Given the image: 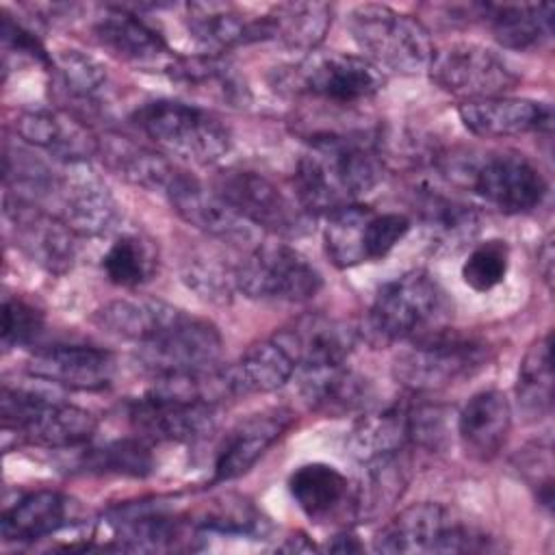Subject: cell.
Segmentation results:
<instances>
[{"label": "cell", "mask_w": 555, "mask_h": 555, "mask_svg": "<svg viewBox=\"0 0 555 555\" xmlns=\"http://www.w3.org/2000/svg\"><path fill=\"white\" fill-rule=\"evenodd\" d=\"M100 156L106 167L126 182L163 195L182 171L160 152L139 145L126 137H100Z\"/></svg>", "instance_id": "obj_37"}, {"label": "cell", "mask_w": 555, "mask_h": 555, "mask_svg": "<svg viewBox=\"0 0 555 555\" xmlns=\"http://www.w3.org/2000/svg\"><path fill=\"white\" fill-rule=\"evenodd\" d=\"M347 447L360 464L401 451H416L412 401H397L386 408L364 410L351 427Z\"/></svg>", "instance_id": "obj_29"}, {"label": "cell", "mask_w": 555, "mask_h": 555, "mask_svg": "<svg viewBox=\"0 0 555 555\" xmlns=\"http://www.w3.org/2000/svg\"><path fill=\"white\" fill-rule=\"evenodd\" d=\"M384 178V158L364 137L325 132L312 137L301 152L293 191L299 204L314 215L360 204Z\"/></svg>", "instance_id": "obj_1"}, {"label": "cell", "mask_w": 555, "mask_h": 555, "mask_svg": "<svg viewBox=\"0 0 555 555\" xmlns=\"http://www.w3.org/2000/svg\"><path fill=\"white\" fill-rule=\"evenodd\" d=\"M464 128L483 139H503L527 132H551L553 108L546 102L512 95L468 100L457 106Z\"/></svg>", "instance_id": "obj_25"}, {"label": "cell", "mask_w": 555, "mask_h": 555, "mask_svg": "<svg viewBox=\"0 0 555 555\" xmlns=\"http://www.w3.org/2000/svg\"><path fill=\"white\" fill-rule=\"evenodd\" d=\"M364 475L356 490V520L369 522L392 507L410 483V451L362 464Z\"/></svg>", "instance_id": "obj_39"}, {"label": "cell", "mask_w": 555, "mask_h": 555, "mask_svg": "<svg viewBox=\"0 0 555 555\" xmlns=\"http://www.w3.org/2000/svg\"><path fill=\"white\" fill-rule=\"evenodd\" d=\"M76 518V503L56 490H35L2 512L0 533L4 542L28 544L59 533Z\"/></svg>", "instance_id": "obj_30"}, {"label": "cell", "mask_w": 555, "mask_h": 555, "mask_svg": "<svg viewBox=\"0 0 555 555\" xmlns=\"http://www.w3.org/2000/svg\"><path fill=\"white\" fill-rule=\"evenodd\" d=\"M223 353V336L208 319L184 310L156 336L137 347L139 364L154 377L189 375L212 369Z\"/></svg>", "instance_id": "obj_14"}, {"label": "cell", "mask_w": 555, "mask_h": 555, "mask_svg": "<svg viewBox=\"0 0 555 555\" xmlns=\"http://www.w3.org/2000/svg\"><path fill=\"white\" fill-rule=\"evenodd\" d=\"M538 258H540L538 264H540L544 280H546V284H551V275H553V243H551V238L544 241L542 249L538 251Z\"/></svg>", "instance_id": "obj_51"}, {"label": "cell", "mask_w": 555, "mask_h": 555, "mask_svg": "<svg viewBox=\"0 0 555 555\" xmlns=\"http://www.w3.org/2000/svg\"><path fill=\"white\" fill-rule=\"evenodd\" d=\"M317 546L306 538V535H299L297 538V542H295V535H291V538H286V542L280 546V551H314Z\"/></svg>", "instance_id": "obj_52"}, {"label": "cell", "mask_w": 555, "mask_h": 555, "mask_svg": "<svg viewBox=\"0 0 555 555\" xmlns=\"http://www.w3.org/2000/svg\"><path fill=\"white\" fill-rule=\"evenodd\" d=\"M78 466L89 473L147 477L154 470V455L147 440L132 436L111 440L102 447L85 451L78 460Z\"/></svg>", "instance_id": "obj_43"}, {"label": "cell", "mask_w": 555, "mask_h": 555, "mask_svg": "<svg viewBox=\"0 0 555 555\" xmlns=\"http://www.w3.org/2000/svg\"><path fill=\"white\" fill-rule=\"evenodd\" d=\"M453 306L438 280L414 269L382 284L364 319V336L373 347L412 343L447 330Z\"/></svg>", "instance_id": "obj_2"}, {"label": "cell", "mask_w": 555, "mask_h": 555, "mask_svg": "<svg viewBox=\"0 0 555 555\" xmlns=\"http://www.w3.org/2000/svg\"><path fill=\"white\" fill-rule=\"evenodd\" d=\"M28 375L69 390H102L117 373L111 351L93 345H50L37 349L26 362Z\"/></svg>", "instance_id": "obj_20"}, {"label": "cell", "mask_w": 555, "mask_h": 555, "mask_svg": "<svg viewBox=\"0 0 555 555\" xmlns=\"http://www.w3.org/2000/svg\"><path fill=\"white\" fill-rule=\"evenodd\" d=\"M50 199L56 202L54 215L61 217L80 238L108 234L121 219L115 195L89 163H61L59 180Z\"/></svg>", "instance_id": "obj_17"}, {"label": "cell", "mask_w": 555, "mask_h": 555, "mask_svg": "<svg viewBox=\"0 0 555 555\" xmlns=\"http://www.w3.org/2000/svg\"><path fill=\"white\" fill-rule=\"evenodd\" d=\"M102 271L115 286L137 288L156 275L158 247L143 234L124 232L104 251Z\"/></svg>", "instance_id": "obj_41"}, {"label": "cell", "mask_w": 555, "mask_h": 555, "mask_svg": "<svg viewBox=\"0 0 555 555\" xmlns=\"http://www.w3.org/2000/svg\"><path fill=\"white\" fill-rule=\"evenodd\" d=\"M364 546L360 544V540L351 533V531H340L332 538V542H327V551L332 553H360Z\"/></svg>", "instance_id": "obj_50"}, {"label": "cell", "mask_w": 555, "mask_h": 555, "mask_svg": "<svg viewBox=\"0 0 555 555\" xmlns=\"http://www.w3.org/2000/svg\"><path fill=\"white\" fill-rule=\"evenodd\" d=\"M334 9L325 2H282L258 15L260 39L295 52H314L332 26Z\"/></svg>", "instance_id": "obj_33"}, {"label": "cell", "mask_w": 555, "mask_h": 555, "mask_svg": "<svg viewBox=\"0 0 555 555\" xmlns=\"http://www.w3.org/2000/svg\"><path fill=\"white\" fill-rule=\"evenodd\" d=\"M351 39L377 69L414 76L429 69L436 54L429 28L386 4H358L347 15Z\"/></svg>", "instance_id": "obj_4"}, {"label": "cell", "mask_w": 555, "mask_h": 555, "mask_svg": "<svg viewBox=\"0 0 555 555\" xmlns=\"http://www.w3.org/2000/svg\"><path fill=\"white\" fill-rule=\"evenodd\" d=\"M108 525L115 533V546L124 551H193L206 538L195 518L184 516L160 499L124 503L108 512Z\"/></svg>", "instance_id": "obj_15"}, {"label": "cell", "mask_w": 555, "mask_h": 555, "mask_svg": "<svg viewBox=\"0 0 555 555\" xmlns=\"http://www.w3.org/2000/svg\"><path fill=\"white\" fill-rule=\"evenodd\" d=\"M275 85L282 91L323 100L334 106H356L373 100L386 85L382 69L358 54L332 52L286 67Z\"/></svg>", "instance_id": "obj_10"}, {"label": "cell", "mask_w": 555, "mask_h": 555, "mask_svg": "<svg viewBox=\"0 0 555 555\" xmlns=\"http://www.w3.org/2000/svg\"><path fill=\"white\" fill-rule=\"evenodd\" d=\"M553 336L546 332L529 345L522 356L516 379V405L529 423L546 418L553 410V364H551Z\"/></svg>", "instance_id": "obj_40"}, {"label": "cell", "mask_w": 555, "mask_h": 555, "mask_svg": "<svg viewBox=\"0 0 555 555\" xmlns=\"http://www.w3.org/2000/svg\"><path fill=\"white\" fill-rule=\"evenodd\" d=\"M323 245L338 269L386 258L410 232L412 221L403 212H377L364 204H351L325 215Z\"/></svg>", "instance_id": "obj_11"}, {"label": "cell", "mask_w": 555, "mask_h": 555, "mask_svg": "<svg viewBox=\"0 0 555 555\" xmlns=\"http://www.w3.org/2000/svg\"><path fill=\"white\" fill-rule=\"evenodd\" d=\"M299 392L306 405L327 418L362 414L373 405V382L345 362L301 369Z\"/></svg>", "instance_id": "obj_27"}, {"label": "cell", "mask_w": 555, "mask_h": 555, "mask_svg": "<svg viewBox=\"0 0 555 555\" xmlns=\"http://www.w3.org/2000/svg\"><path fill=\"white\" fill-rule=\"evenodd\" d=\"M288 492L312 522L356 520V490L332 464L308 462L297 466L288 477Z\"/></svg>", "instance_id": "obj_26"}, {"label": "cell", "mask_w": 555, "mask_h": 555, "mask_svg": "<svg viewBox=\"0 0 555 555\" xmlns=\"http://www.w3.org/2000/svg\"><path fill=\"white\" fill-rule=\"evenodd\" d=\"M492 347L479 336L440 330L412 340L392 364V377L412 395H429L460 384L488 366Z\"/></svg>", "instance_id": "obj_5"}, {"label": "cell", "mask_w": 555, "mask_h": 555, "mask_svg": "<svg viewBox=\"0 0 555 555\" xmlns=\"http://www.w3.org/2000/svg\"><path fill=\"white\" fill-rule=\"evenodd\" d=\"M457 438L464 453L475 462L494 460L512 429L509 399L494 388L475 392L457 414Z\"/></svg>", "instance_id": "obj_28"}, {"label": "cell", "mask_w": 555, "mask_h": 555, "mask_svg": "<svg viewBox=\"0 0 555 555\" xmlns=\"http://www.w3.org/2000/svg\"><path fill=\"white\" fill-rule=\"evenodd\" d=\"M4 215L17 247L41 269L65 273L78 256L80 236L52 210L35 202L4 195Z\"/></svg>", "instance_id": "obj_18"}, {"label": "cell", "mask_w": 555, "mask_h": 555, "mask_svg": "<svg viewBox=\"0 0 555 555\" xmlns=\"http://www.w3.org/2000/svg\"><path fill=\"white\" fill-rule=\"evenodd\" d=\"M273 338L291 353L297 369L347 362L358 334L351 325L323 312H306L280 327Z\"/></svg>", "instance_id": "obj_23"}, {"label": "cell", "mask_w": 555, "mask_h": 555, "mask_svg": "<svg viewBox=\"0 0 555 555\" xmlns=\"http://www.w3.org/2000/svg\"><path fill=\"white\" fill-rule=\"evenodd\" d=\"M132 124L160 150L195 165L221 160L230 145V128L208 108L197 104L158 98L139 104Z\"/></svg>", "instance_id": "obj_3"}, {"label": "cell", "mask_w": 555, "mask_h": 555, "mask_svg": "<svg viewBox=\"0 0 555 555\" xmlns=\"http://www.w3.org/2000/svg\"><path fill=\"white\" fill-rule=\"evenodd\" d=\"M61 91L76 104L93 108L106 87L104 67L80 50H59L52 56V69Z\"/></svg>", "instance_id": "obj_44"}, {"label": "cell", "mask_w": 555, "mask_h": 555, "mask_svg": "<svg viewBox=\"0 0 555 555\" xmlns=\"http://www.w3.org/2000/svg\"><path fill=\"white\" fill-rule=\"evenodd\" d=\"M0 418L7 434L13 431L22 442L43 449L80 447L98 427L95 416L80 405L11 386H2Z\"/></svg>", "instance_id": "obj_8"}, {"label": "cell", "mask_w": 555, "mask_h": 555, "mask_svg": "<svg viewBox=\"0 0 555 555\" xmlns=\"http://www.w3.org/2000/svg\"><path fill=\"white\" fill-rule=\"evenodd\" d=\"M297 364L291 353L271 336L251 345L236 362L223 364V377L230 399L271 392L284 386Z\"/></svg>", "instance_id": "obj_34"}, {"label": "cell", "mask_w": 555, "mask_h": 555, "mask_svg": "<svg viewBox=\"0 0 555 555\" xmlns=\"http://www.w3.org/2000/svg\"><path fill=\"white\" fill-rule=\"evenodd\" d=\"M46 327L43 310L20 295H7L2 301V347H30L39 340Z\"/></svg>", "instance_id": "obj_47"}, {"label": "cell", "mask_w": 555, "mask_h": 555, "mask_svg": "<svg viewBox=\"0 0 555 555\" xmlns=\"http://www.w3.org/2000/svg\"><path fill=\"white\" fill-rule=\"evenodd\" d=\"M24 143L46 152L56 163H89L100 154V137L76 115L59 108H28L15 119Z\"/></svg>", "instance_id": "obj_22"}, {"label": "cell", "mask_w": 555, "mask_h": 555, "mask_svg": "<svg viewBox=\"0 0 555 555\" xmlns=\"http://www.w3.org/2000/svg\"><path fill=\"white\" fill-rule=\"evenodd\" d=\"M178 312L180 308L160 299L124 297L100 306L91 314V323L108 336L121 338L139 347L156 336L167 323H171Z\"/></svg>", "instance_id": "obj_35"}, {"label": "cell", "mask_w": 555, "mask_h": 555, "mask_svg": "<svg viewBox=\"0 0 555 555\" xmlns=\"http://www.w3.org/2000/svg\"><path fill=\"white\" fill-rule=\"evenodd\" d=\"M219 405L182 395L158 382L126 403L134 434L152 442H195L217 425Z\"/></svg>", "instance_id": "obj_13"}, {"label": "cell", "mask_w": 555, "mask_h": 555, "mask_svg": "<svg viewBox=\"0 0 555 555\" xmlns=\"http://www.w3.org/2000/svg\"><path fill=\"white\" fill-rule=\"evenodd\" d=\"M215 193L251 228L278 236H304L312 230V215L299 204L295 191H284L269 176L254 169H221L212 180Z\"/></svg>", "instance_id": "obj_9"}, {"label": "cell", "mask_w": 555, "mask_h": 555, "mask_svg": "<svg viewBox=\"0 0 555 555\" xmlns=\"http://www.w3.org/2000/svg\"><path fill=\"white\" fill-rule=\"evenodd\" d=\"M167 202L176 210V215L204 232L210 238L221 243L243 245L254 241L251 225L241 219L217 193L215 189H206L197 178L180 171L173 184L165 193Z\"/></svg>", "instance_id": "obj_24"}, {"label": "cell", "mask_w": 555, "mask_h": 555, "mask_svg": "<svg viewBox=\"0 0 555 555\" xmlns=\"http://www.w3.org/2000/svg\"><path fill=\"white\" fill-rule=\"evenodd\" d=\"M2 43L7 54H17L52 69V54H48L39 37L9 13H2Z\"/></svg>", "instance_id": "obj_49"}, {"label": "cell", "mask_w": 555, "mask_h": 555, "mask_svg": "<svg viewBox=\"0 0 555 555\" xmlns=\"http://www.w3.org/2000/svg\"><path fill=\"white\" fill-rule=\"evenodd\" d=\"M377 553H483L496 551L492 535L457 518L440 503H414L395 514L373 538Z\"/></svg>", "instance_id": "obj_6"}, {"label": "cell", "mask_w": 555, "mask_h": 555, "mask_svg": "<svg viewBox=\"0 0 555 555\" xmlns=\"http://www.w3.org/2000/svg\"><path fill=\"white\" fill-rule=\"evenodd\" d=\"M427 72L438 89L462 102L505 95L518 82V74L501 54L468 41L436 52Z\"/></svg>", "instance_id": "obj_16"}, {"label": "cell", "mask_w": 555, "mask_h": 555, "mask_svg": "<svg viewBox=\"0 0 555 555\" xmlns=\"http://www.w3.org/2000/svg\"><path fill=\"white\" fill-rule=\"evenodd\" d=\"M165 74L189 91H197L228 106H247L251 98L245 78L217 54H178Z\"/></svg>", "instance_id": "obj_38"}, {"label": "cell", "mask_w": 555, "mask_h": 555, "mask_svg": "<svg viewBox=\"0 0 555 555\" xmlns=\"http://www.w3.org/2000/svg\"><path fill=\"white\" fill-rule=\"evenodd\" d=\"M182 280L193 288L202 299L212 304H225L236 291L234 267L228 269L219 258L212 256H191L184 262Z\"/></svg>", "instance_id": "obj_46"}, {"label": "cell", "mask_w": 555, "mask_h": 555, "mask_svg": "<svg viewBox=\"0 0 555 555\" xmlns=\"http://www.w3.org/2000/svg\"><path fill=\"white\" fill-rule=\"evenodd\" d=\"M509 269V245L505 238H486L477 243L462 262V280L477 293L499 286Z\"/></svg>", "instance_id": "obj_45"}, {"label": "cell", "mask_w": 555, "mask_h": 555, "mask_svg": "<svg viewBox=\"0 0 555 555\" xmlns=\"http://www.w3.org/2000/svg\"><path fill=\"white\" fill-rule=\"evenodd\" d=\"M195 522L206 535L217 533L225 538L262 540L271 533L269 518L251 501L236 494H225L206 503L195 516Z\"/></svg>", "instance_id": "obj_42"}, {"label": "cell", "mask_w": 555, "mask_h": 555, "mask_svg": "<svg viewBox=\"0 0 555 555\" xmlns=\"http://www.w3.org/2000/svg\"><path fill=\"white\" fill-rule=\"evenodd\" d=\"M555 7L551 2H486L479 4V20L492 37L509 50H540L553 39Z\"/></svg>", "instance_id": "obj_32"}, {"label": "cell", "mask_w": 555, "mask_h": 555, "mask_svg": "<svg viewBox=\"0 0 555 555\" xmlns=\"http://www.w3.org/2000/svg\"><path fill=\"white\" fill-rule=\"evenodd\" d=\"M442 171L468 186L481 202L505 215H522L538 208L546 195L542 171L514 152L486 154L477 160L449 158Z\"/></svg>", "instance_id": "obj_7"}, {"label": "cell", "mask_w": 555, "mask_h": 555, "mask_svg": "<svg viewBox=\"0 0 555 555\" xmlns=\"http://www.w3.org/2000/svg\"><path fill=\"white\" fill-rule=\"evenodd\" d=\"M236 291L249 299L301 304L323 288L319 269L286 243H258L234 267Z\"/></svg>", "instance_id": "obj_12"}, {"label": "cell", "mask_w": 555, "mask_h": 555, "mask_svg": "<svg viewBox=\"0 0 555 555\" xmlns=\"http://www.w3.org/2000/svg\"><path fill=\"white\" fill-rule=\"evenodd\" d=\"M184 24L206 54L219 56V52L262 41L258 15L247 17L230 2H189L184 4Z\"/></svg>", "instance_id": "obj_31"}, {"label": "cell", "mask_w": 555, "mask_h": 555, "mask_svg": "<svg viewBox=\"0 0 555 555\" xmlns=\"http://www.w3.org/2000/svg\"><path fill=\"white\" fill-rule=\"evenodd\" d=\"M518 470L529 488L535 492L538 503L544 509H551L553 503V462H551V447H527L518 455Z\"/></svg>", "instance_id": "obj_48"}, {"label": "cell", "mask_w": 555, "mask_h": 555, "mask_svg": "<svg viewBox=\"0 0 555 555\" xmlns=\"http://www.w3.org/2000/svg\"><path fill=\"white\" fill-rule=\"evenodd\" d=\"M288 408H269L236 423L219 444L212 462V483L232 481L254 464L293 427Z\"/></svg>", "instance_id": "obj_21"}, {"label": "cell", "mask_w": 555, "mask_h": 555, "mask_svg": "<svg viewBox=\"0 0 555 555\" xmlns=\"http://www.w3.org/2000/svg\"><path fill=\"white\" fill-rule=\"evenodd\" d=\"M95 41L124 63L167 72L178 54L163 35L128 7H106L93 24Z\"/></svg>", "instance_id": "obj_19"}, {"label": "cell", "mask_w": 555, "mask_h": 555, "mask_svg": "<svg viewBox=\"0 0 555 555\" xmlns=\"http://www.w3.org/2000/svg\"><path fill=\"white\" fill-rule=\"evenodd\" d=\"M414 206L429 243L438 251L453 254L466 247L479 232V215L470 206L438 191H416Z\"/></svg>", "instance_id": "obj_36"}]
</instances>
